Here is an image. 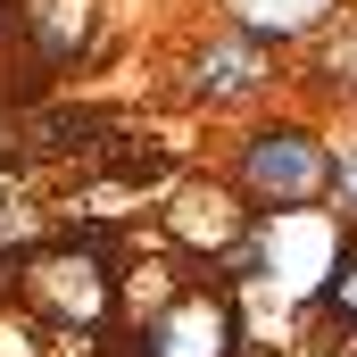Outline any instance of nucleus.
<instances>
[{
	"label": "nucleus",
	"mask_w": 357,
	"mask_h": 357,
	"mask_svg": "<svg viewBox=\"0 0 357 357\" xmlns=\"http://www.w3.org/2000/svg\"><path fill=\"white\" fill-rule=\"evenodd\" d=\"M25 299L33 316L67 324V333H91L116 299V250L108 241H50L25 258Z\"/></svg>",
	"instance_id": "1"
},
{
	"label": "nucleus",
	"mask_w": 357,
	"mask_h": 357,
	"mask_svg": "<svg viewBox=\"0 0 357 357\" xmlns=\"http://www.w3.org/2000/svg\"><path fill=\"white\" fill-rule=\"evenodd\" d=\"M333 183H341V167H333V150L307 125H266L241 150V191L266 199V208H316Z\"/></svg>",
	"instance_id": "2"
},
{
	"label": "nucleus",
	"mask_w": 357,
	"mask_h": 357,
	"mask_svg": "<svg viewBox=\"0 0 357 357\" xmlns=\"http://www.w3.org/2000/svg\"><path fill=\"white\" fill-rule=\"evenodd\" d=\"M233 349H241V307L225 291H175L133 341V357H233Z\"/></svg>",
	"instance_id": "3"
},
{
	"label": "nucleus",
	"mask_w": 357,
	"mask_h": 357,
	"mask_svg": "<svg viewBox=\"0 0 357 357\" xmlns=\"http://www.w3.org/2000/svg\"><path fill=\"white\" fill-rule=\"evenodd\" d=\"M167 233L199 258H233V266H258V225L241 216V199L225 183H175L167 191Z\"/></svg>",
	"instance_id": "4"
},
{
	"label": "nucleus",
	"mask_w": 357,
	"mask_h": 357,
	"mask_svg": "<svg viewBox=\"0 0 357 357\" xmlns=\"http://www.w3.org/2000/svg\"><path fill=\"white\" fill-rule=\"evenodd\" d=\"M274 216H282V225H258V274L291 282V299L333 291V266H341L333 225H324V216H307V208H274Z\"/></svg>",
	"instance_id": "5"
},
{
	"label": "nucleus",
	"mask_w": 357,
	"mask_h": 357,
	"mask_svg": "<svg viewBox=\"0 0 357 357\" xmlns=\"http://www.w3.org/2000/svg\"><path fill=\"white\" fill-rule=\"evenodd\" d=\"M341 0H225V17L250 33V42H291V33H316Z\"/></svg>",
	"instance_id": "6"
},
{
	"label": "nucleus",
	"mask_w": 357,
	"mask_h": 357,
	"mask_svg": "<svg viewBox=\"0 0 357 357\" xmlns=\"http://www.w3.org/2000/svg\"><path fill=\"white\" fill-rule=\"evenodd\" d=\"M250 84H258V42L233 25L225 42H208V50H199V67H191V91H199V100H241Z\"/></svg>",
	"instance_id": "7"
},
{
	"label": "nucleus",
	"mask_w": 357,
	"mask_h": 357,
	"mask_svg": "<svg viewBox=\"0 0 357 357\" xmlns=\"http://www.w3.org/2000/svg\"><path fill=\"white\" fill-rule=\"evenodd\" d=\"M33 42H42V59H75L91 42V0H50L42 25H33Z\"/></svg>",
	"instance_id": "8"
},
{
	"label": "nucleus",
	"mask_w": 357,
	"mask_h": 357,
	"mask_svg": "<svg viewBox=\"0 0 357 357\" xmlns=\"http://www.w3.org/2000/svg\"><path fill=\"white\" fill-rule=\"evenodd\" d=\"M0 357H42V333L25 316H0Z\"/></svg>",
	"instance_id": "9"
},
{
	"label": "nucleus",
	"mask_w": 357,
	"mask_h": 357,
	"mask_svg": "<svg viewBox=\"0 0 357 357\" xmlns=\"http://www.w3.org/2000/svg\"><path fill=\"white\" fill-rule=\"evenodd\" d=\"M333 307H341V316L357 324V250L341 258V266H333Z\"/></svg>",
	"instance_id": "10"
},
{
	"label": "nucleus",
	"mask_w": 357,
	"mask_h": 357,
	"mask_svg": "<svg viewBox=\"0 0 357 357\" xmlns=\"http://www.w3.org/2000/svg\"><path fill=\"white\" fill-rule=\"evenodd\" d=\"M341 199H349V208H357V158H349V167H341Z\"/></svg>",
	"instance_id": "11"
}]
</instances>
